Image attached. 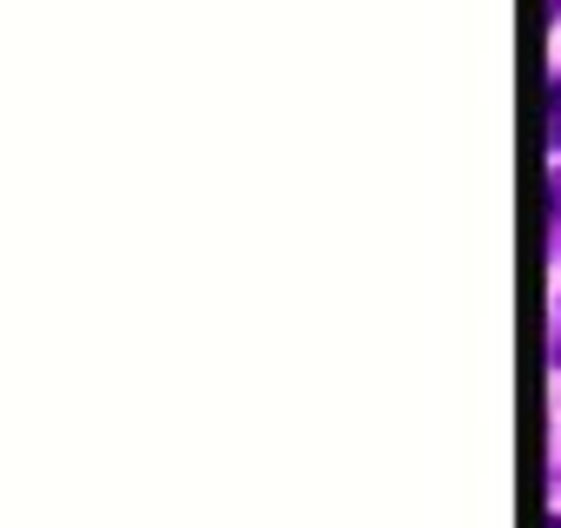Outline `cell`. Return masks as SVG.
I'll use <instances>...</instances> for the list:
<instances>
[{
  "label": "cell",
  "mask_w": 561,
  "mask_h": 528,
  "mask_svg": "<svg viewBox=\"0 0 561 528\" xmlns=\"http://www.w3.org/2000/svg\"><path fill=\"white\" fill-rule=\"evenodd\" d=\"M548 139H554V152H561V73H554V87H548Z\"/></svg>",
  "instance_id": "1"
},
{
  "label": "cell",
  "mask_w": 561,
  "mask_h": 528,
  "mask_svg": "<svg viewBox=\"0 0 561 528\" xmlns=\"http://www.w3.org/2000/svg\"><path fill=\"white\" fill-rule=\"evenodd\" d=\"M554 370H561V311H554Z\"/></svg>",
  "instance_id": "2"
},
{
  "label": "cell",
  "mask_w": 561,
  "mask_h": 528,
  "mask_svg": "<svg viewBox=\"0 0 561 528\" xmlns=\"http://www.w3.org/2000/svg\"><path fill=\"white\" fill-rule=\"evenodd\" d=\"M548 528H561V515H554V521H548Z\"/></svg>",
  "instance_id": "3"
}]
</instances>
